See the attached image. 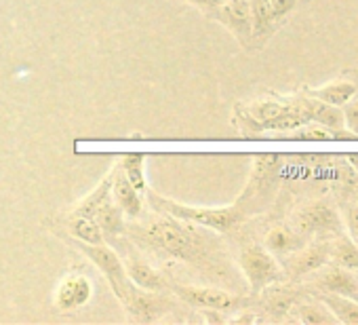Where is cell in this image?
<instances>
[{
	"mask_svg": "<svg viewBox=\"0 0 358 325\" xmlns=\"http://www.w3.org/2000/svg\"><path fill=\"white\" fill-rule=\"evenodd\" d=\"M297 300H299V296H297L293 289H289V287L270 289L268 300H266V308H268L270 312H274L276 317H282L285 312H289V310L295 306Z\"/></svg>",
	"mask_w": 358,
	"mask_h": 325,
	"instance_id": "cell-23",
	"label": "cell"
},
{
	"mask_svg": "<svg viewBox=\"0 0 358 325\" xmlns=\"http://www.w3.org/2000/svg\"><path fill=\"white\" fill-rule=\"evenodd\" d=\"M124 270H127L129 279L133 281V285H137L139 289H145V291H160V289L164 287L162 277H160L150 264H145L143 260L131 258V260L124 264Z\"/></svg>",
	"mask_w": 358,
	"mask_h": 325,
	"instance_id": "cell-16",
	"label": "cell"
},
{
	"mask_svg": "<svg viewBox=\"0 0 358 325\" xmlns=\"http://www.w3.org/2000/svg\"><path fill=\"white\" fill-rule=\"evenodd\" d=\"M184 3H190V5H194L196 9H201V11L207 15V13H211L213 9H217V7L224 3V0H184Z\"/></svg>",
	"mask_w": 358,
	"mask_h": 325,
	"instance_id": "cell-27",
	"label": "cell"
},
{
	"mask_svg": "<svg viewBox=\"0 0 358 325\" xmlns=\"http://www.w3.org/2000/svg\"><path fill=\"white\" fill-rule=\"evenodd\" d=\"M213 22L222 24L232 32V36L245 47H253V26H251V7L249 0H224V3L207 13Z\"/></svg>",
	"mask_w": 358,
	"mask_h": 325,
	"instance_id": "cell-6",
	"label": "cell"
},
{
	"mask_svg": "<svg viewBox=\"0 0 358 325\" xmlns=\"http://www.w3.org/2000/svg\"><path fill=\"white\" fill-rule=\"evenodd\" d=\"M301 245H303V237L293 226H287V224H278L270 228L264 239V247L272 251L274 256H289Z\"/></svg>",
	"mask_w": 358,
	"mask_h": 325,
	"instance_id": "cell-14",
	"label": "cell"
},
{
	"mask_svg": "<svg viewBox=\"0 0 358 325\" xmlns=\"http://www.w3.org/2000/svg\"><path fill=\"white\" fill-rule=\"evenodd\" d=\"M329 241L331 239H316L314 243L301 245L299 249L289 254L285 260V266H282L285 275L299 279V277L312 275L322 264H327L329 262Z\"/></svg>",
	"mask_w": 358,
	"mask_h": 325,
	"instance_id": "cell-9",
	"label": "cell"
},
{
	"mask_svg": "<svg viewBox=\"0 0 358 325\" xmlns=\"http://www.w3.org/2000/svg\"><path fill=\"white\" fill-rule=\"evenodd\" d=\"M303 89L310 97H316L324 104L341 108L358 95V72L356 70H343L337 78H333L331 83H327L322 87H316V89L303 87Z\"/></svg>",
	"mask_w": 358,
	"mask_h": 325,
	"instance_id": "cell-10",
	"label": "cell"
},
{
	"mask_svg": "<svg viewBox=\"0 0 358 325\" xmlns=\"http://www.w3.org/2000/svg\"><path fill=\"white\" fill-rule=\"evenodd\" d=\"M70 233L87 245H99L103 243V230L101 226L95 222V218L89 216H72L70 218Z\"/></svg>",
	"mask_w": 358,
	"mask_h": 325,
	"instance_id": "cell-21",
	"label": "cell"
},
{
	"mask_svg": "<svg viewBox=\"0 0 358 325\" xmlns=\"http://www.w3.org/2000/svg\"><path fill=\"white\" fill-rule=\"evenodd\" d=\"M301 0H270V7H272V13H274V20L278 24H282L295 9Z\"/></svg>",
	"mask_w": 358,
	"mask_h": 325,
	"instance_id": "cell-25",
	"label": "cell"
},
{
	"mask_svg": "<svg viewBox=\"0 0 358 325\" xmlns=\"http://www.w3.org/2000/svg\"><path fill=\"white\" fill-rule=\"evenodd\" d=\"M316 298L333 312V317L339 323L358 325V300L339 296V293H331V291H320V293H316Z\"/></svg>",
	"mask_w": 358,
	"mask_h": 325,
	"instance_id": "cell-15",
	"label": "cell"
},
{
	"mask_svg": "<svg viewBox=\"0 0 358 325\" xmlns=\"http://www.w3.org/2000/svg\"><path fill=\"white\" fill-rule=\"evenodd\" d=\"M150 203L166 216L184 220L186 224L211 228L217 233H228L245 220V207L241 203L228 207H192V205L177 203L173 199H164L160 195H150Z\"/></svg>",
	"mask_w": 358,
	"mask_h": 325,
	"instance_id": "cell-3",
	"label": "cell"
},
{
	"mask_svg": "<svg viewBox=\"0 0 358 325\" xmlns=\"http://www.w3.org/2000/svg\"><path fill=\"white\" fill-rule=\"evenodd\" d=\"M343 228L348 230L350 239L358 245V203H348L343 209Z\"/></svg>",
	"mask_w": 358,
	"mask_h": 325,
	"instance_id": "cell-24",
	"label": "cell"
},
{
	"mask_svg": "<svg viewBox=\"0 0 358 325\" xmlns=\"http://www.w3.org/2000/svg\"><path fill=\"white\" fill-rule=\"evenodd\" d=\"M112 199L116 201V205L122 209L124 216L129 218H137L141 214V193L127 180V176L120 172V167L114 172L112 178Z\"/></svg>",
	"mask_w": 358,
	"mask_h": 325,
	"instance_id": "cell-12",
	"label": "cell"
},
{
	"mask_svg": "<svg viewBox=\"0 0 358 325\" xmlns=\"http://www.w3.org/2000/svg\"><path fill=\"white\" fill-rule=\"evenodd\" d=\"M93 296V285L85 275H68L55 289V306L62 312L83 308Z\"/></svg>",
	"mask_w": 358,
	"mask_h": 325,
	"instance_id": "cell-11",
	"label": "cell"
},
{
	"mask_svg": "<svg viewBox=\"0 0 358 325\" xmlns=\"http://www.w3.org/2000/svg\"><path fill=\"white\" fill-rule=\"evenodd\" d=\"M293 308H295L297 321H301L306 325H331V323H337L333 312L318 298L308 300V302H299Z\"/></svg>",
	"mask_w": 358,
	"mask_h": 325,
	"instance_id": "cell-19",
	"label": "cell"
},
{
	"mask_svg": "<svg viewBox=\"0 0 358 325\" xmlns=\"http://www.w3.org/2000/svg\"><path fill=\"white\" fill-rule=\"evenodd\" d=\"M356 272H358V270H356Z\"/></svg>",
	"mask_w": 358,
	"mask_h": 325,
	"instance_id": "cell-29",
	"label": "cell"
},
{
	"mask_svg": "<svg viewBox=\"0 0 358 325\" xmlns=\"http://www.w3.org/2000/svg\"><path fill=\"white\" fill-rule=\"evenodd\" d=\"M112 178H114V174H110L106 180H101L97 186H95V191L85 199V201H80L78 205H76V209L72 212V216H89V218H93L95 216V212L106 203V199H110V195H112Z\"/></svg>",
	"mask_w": 358,
	"mask_h": 325,
	"instance_id": "cell-22",
	"label": "cell"
},
{
	"mask_svg": "<svg viewBox=\"0 0 358 325\" xmlns=\"http://www.w3.org/2000/svg\"><path fill=\"white\" fill-rule=\"evenodd\" d=\"M249 7H251V26H253V47H262L280 24L274 20L270 0H249Z\"/></svg>",
	"mask_w": 358,
	"mask_h": 325,
	"instance_id": "cell-13",
	"label": "cell"
},
{
	"mask_svg": "<svg viewBox=\"0 0 358 325\" xmlns=\"http://www.w3.org/2000/svg\"><path fill=\"white\" fill-rule=\"evenodd\" d=\"M173 291L188 302L190 306L196 308H207V310H230L238 308L245 300L224 291V289H213V287H194V285H173Z\"/></svg>",
	"mask_w": 358,
	"mask_h": 325,
	"instance_id": "cell-8",
	"label": "cell"
},
{
	"mask_svg": "<svg viewBox=\"0 0 358 325\" xmlns=\"http://www.w3.org/2000/svg\"><path fill=\"white\" fill-rule=\"evenodd\" d=\"M348 156V162H350V165L358 172V152H350V154H345Z\"/></svg>",
	"mask_w": 358,
	"mask_h": 325,
	"instance_id": "cell-28",
	"label": "cell"
},
{
	"mask_svg": "<svg viewBox=\"0 0 358 325\" xmlns=\"http://www.w3.org/2000/svg\"><path fill=\"white\" fill-rule=\"evenodd\" d=\"M241 270L251 287V293H262L270 285L282 281L285 270L278 264L276 256L264 245H247L238 256Z\"/></svg>",
	"mask_w": 358,
	"mask_h": 325,
	"instance_id": "cell-4",
	"label": "cell"
},
{
	"mask_svg": "<svg viewBox=\"0 0 358 325\" xmlns=\"http://www.w3.org/2000/svg\"><path fill=\"white\" fill-rule=\"evenodd\" d=\"M141 235L148 245H152L156 251L164 256L190 264H205V241L194 228H188L184 220H177L164 214V218H154L145 222Z\"/></svg>",
	"mask_w": 358,
	"mask_h": 325,
	"instance_id": "cell-2",
	"label": "cell"
},
{
	"mask_svg": "<svg viewBox=\"0 0 358 325\" xmlns=\"http://www.w3.org/2000/svg\"><path fill=\"white\" fill-rule=\"evenodd\" d=\"M120 172L127 176V180L139 191V193H145L148 188V182H145V154L143 152H129V154H122L120 162H118Z\"/></svg>",
	"mask_w": 358,
	"mask_h": 325,
	"instance_id": "cell-20",
	"label": "cell"
},
{
	"mask_svg": "<svg viewBox=\"0 0 358 325\" xmlns=\"http://www.w3.org/2000/svg\"><path fill=\"white\" fill-rule=\"evenodd\" d=\"M293 228L306 239V237H316V239H333L343 233V222L337 214V209L324 201H312L303 207H299L293 216Z\"/></svg>",
	"mask_w": 358,
	"mask_h": 325,
	"instance_id": "cell-5",
	"label": "cell"
},
{
	"mask_svg": "<svg viewBox=\"0 0 358 325\" xmlns=\"http://www.w3.org/2000/svg\"><path fill=\"white\" fill-rule=\"evenodd\" d=\"M80 247L87 254V258L103 272V277H106L108 285L112 287L114 296L133 314V319H137V321H152V319H156L164 310L166 304L158 296L148 293L145 289L139 291V287L133 285V281L129 279V275L124 270V264L120 262V258L116 256L114 249H110L103 243H99V245L80 243Z\"/></svg>",
	"mask_w": 358,
	"mask_h": 325,
	"instance_id": "cell-1",
	"label": "cell"
},
{
	"mask_svg": "<svg viewBox=\"0 0 358 325\" xmlns=\"http://www.w3.org/2000/svg\"><path fill=\"white\" fill-rule=\"evenodd\" d=\"M312 283L318 291H331L358 300V272L335 262H327L318 270H314Z\"/></svg>",
	"mask_w": 358,
	"mask_h": 325,
	"instance_id": "cell-7",
	"label": "cell"
},
{
	"mask_svg": "<svg viewBox=\"0 0 358 325\" xmlns=\"http://www.w3.org/2000/svg\"><path fill=\"white\" fill-rule=\"evenodd\" d=\"M93 218H95V222L101 226L103 235L116 237V235H120V233L124 230V214H122V209L116 205V201L112 199V195H110V199H106V203L95 212Z\"/></svg>",
	"mask_w": 358,
	"mask_h": 325,
	"instance_id": "cell-18",
	"label": "cell"
},
{
	"mask_svg": "<svg viewBox=\"0 0 358 325\" xmlns=\"http://www.w3.org/2000/svg\"><path fill=\"white\" fill-rule=\"evenodd\" d=\"M343 118H345V129H350L352 133L358 135V95L345 104Z\"/></svg>",
	"mask_w": 358,
	"mask_h": 325,
	"instance_id": "cell-26",
	"label": "cell"
},
{
	"mask_svg": "<svg viewBox=\"0 0 358 325\" xmlns=\"http://www.w3.org/2000/svg\"><path fill=\"white\" fill-rule=\"evenodd\" d=\"M329 260L350 270H358V245L341 233L329 241Z\"/></svg>",
	"mask_w": 358,
	"mask_h": 325,
	"instance_id": "cell-17",
	"label": "cell"
}]
</instances>
